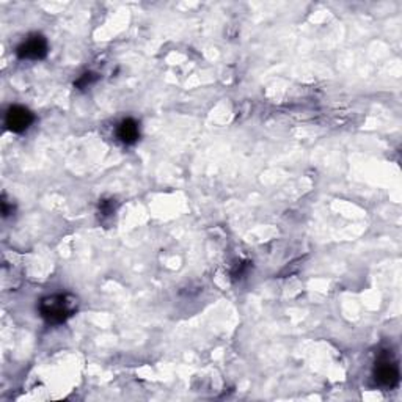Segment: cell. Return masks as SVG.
<instances>
[{"instance_id":"cell-2","label":"cell","mask_w":402,"mask_h":402,"mask_svg":"<svg viewBox=\"0 0 402 402\" xmlns=\"http://www.w3.org/2000/svg\"><path fill=\"white\" fill-rule=\"evenodd\" d=\"M32 123H34V115H32V112L21 105L10 107L7 116H5V125H7L8 129L13 132L27 131L32 126Z\"/></svg>"},{"instance_id":"cell-7","label":"cell","mask_w":402,"mask_h":402,"mask_svg":"<svg viewBox=\"0 0 402 402\" xmlns=\"http://www.w3.org/2000/svg\"><path fill=\"white\" fill-rule=\"evenodd\" d=\"M99 212L103 214V216H110V214H114L115 212V203H114V200H104V201H101V205H99Z\"/></svg>"},{"instance_id":"cell-6","label":"cell","mask_w":402,"mask_h":402,"mask_svg":"<svg viewBox=\"0 0 402 402\" xmlns=\"http://www.w3.org/2000/svg\"><path fill=\"white\" fill-rule=\"evenodd\" d=\"M96 79H98V77H96V74H93V73H85L84 76L77 80V87H80V88L88 87V85L96 82Z\"/></svg>"},{"instance_id":"cell-5","label":"cell","mask_w":402,"mask_h":402,"mask_svg":"<svg viewBox=\"0 0 402 402\" xmlns=\"http://www.w3.org/2000/svg\"><path fill=\"white\" fill-rule=\"evenodd\" d=\"M116 136L125 145H134L138 137H140V129H138V123L132 118L123 120L116 129Z\"/></svg>"},{"instance_id":"cell-3","label":"cell","mask_w":402,"mask_h":402,"mask_svg":"<svg viewBox=\"0 0 402 402\" xmlns=\"http://www.w3.org/2000/svg\"><path fill=\"white\" fill-rule=\"evenodd\" d=\"M374 376H376V380L384 385V387H394L399 380V371H398V364H396L393 360H391L390 355H384L379 358V362L376 364V371H374Z\"/></svg>"},{"instance_id":"cell-1","label":"cell","mask_w":402,"mask_h":402,"mask_svg":"<svg viewBox=\"0 0 402 402\" xmlns=\"http://www.w3.org/2000/svg\"><path fill=\"white\" fill-rule=\"evenodd\" d=\"M77 310V299L69 294H55L41 300L40 313L47 323L62 324Z\"/></svg>"},{"instance_id":"cell-4","label":"cell","mask_w":402,"mask_h":402,"mask_svg":"<svg viewBox=\"0 0 402 402\" xmlns=\"http://www.w3.org/2000/svg\"><path fill=\"white\" fill-rule=\"evenodd\" d=\"M47 53V41L41 35H34L18 47V55L23 60H40Z\"/></svg>"}]
</instances>
